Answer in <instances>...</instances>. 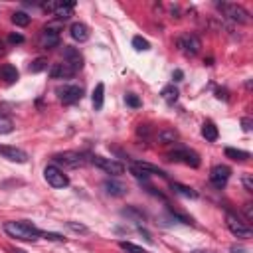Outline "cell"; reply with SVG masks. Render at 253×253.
<instances>
[{
  "mask_svg": "<svg viewBox=\"0 0 253 253\" xmlns=\"http://www.w3.org/2000/svg\"><path fill=\"white\" fill-rule=\"evenodd\" d=\"M241 125H243V130H245V132H249V130H251V119H243V121H241Z\"/></svg>",
  "mask_w": 253,
  "mask_h": 253,
  "instance_id": "obj_37",
  "label": "cell"
},
{
  "mask_svg": "<svg viewBox=\"0 0 253 253\" xmlns=\"http://www.w3.org/2000/svg\"><path fill=\"white\" fill-rule=\"evenodd\" d=\"M241 182H243V186H245L247 192H253V178H251V174H245L241 178Z\"/></svg>",
  "mask_w": 253,
  "mask_h": 253,
  "instance_id": "obj_34",
  "label": "cell"
},
{
  "mask_svg": "<svg viewBox=\"0 0 253 253\" xmlns=\"http://www.w3.org/2000/svg\"><path fill=\"white\" fill-rule=\"evenodd\" d=\"M192 253H206V251H192Z\"/></svg>",
  "mask_w": 253,
  "mask_h": 253,
  "instance_id": "obj_42",
  "label": "cell"
},
{
  "mask_svg": "<svg viewBox=\"0 0 253 253\" xmlns=\"http://www.w3.org/2000/svg\"><path fill=\"white\" fill-rule=\"evenodd\" d=\"M217 8L237 24H249V12L239 4H217Z\"/></svg>",
  "mask_w": 253,
  "mask_h": 253,
  "instance_id": "obj_4",
  "label": "cell"
},
{
  "mask_svg": "<svg viewBox=\"0 0 253 253\" xmlns=\"http://www.w3.org/2000/svg\"><path fill=\"white\" fill-rule=\"evenodd\" d=\"M12 253H26V251H24V249H14Z\"/></svg>",
  "mask_w": 253,
  "mask_h": 253,
  "instance_id": "obj_41",
  "label": "cell"
},
{
  "mask_svg": "<svg viewBox=\"0 0 253 253\" xmlns=\"http://www.w3.org/2000/svg\"><path fill=\"white\" fill-rule=\"evenodd\" d=\"M40 45L45 47V49H51V47L59 45V34H55V32L43 28V32H42V36H40Z\"/></svg>",
  "mask_w": 253,
  "mask_h": 253,
  "instance_id": "obj_16",
  "label": "cell"
},
{
  "mask_svg": "<svg viewBox=\"0 0 253 253\" xmlns=\"http://www.w3.org/2000/svg\"><path fill=\"white\" fill-rule=\"evenodd\" d=\"M73 6H75V2H57L51 14H53L59 22H63V20H67L69 16H73Z\"/></svg>",
  "mask_w": 253,
  "mask_h": 253,
  "instance_id": "obj_15",
  "label": "cell"
},
{
  "mask_svg": "<svg viewBox=\"0 0 253 253\" xmlns=\"http://www.w3.org/2000/svg\"><path fill=\"white\" fill-rule=\"evenodd\" d=\"M0 156H4V158L10 160V162H18V164L28 162V154H26L22 148H16V146L0 144Z\"/></svg>",
  "mask_w": 253,
  "mask_h": 253,
  "instance_id": "obj_12",
  "label": "cell"
},
{
  "mask_svg": "<svg viewBox=\"0 0 253 253\" xmlns=\"http://www.w3.org/2000/svg\"><path fill=\"white\" fill-rule=\"evenodd\" d=\"M168 158L174 160V162H182V164H186V166H192V168H198V166H200V156H198V152H194V150H190V148H178V150L170 152Z\"/></svg>",
  "mask_w": 253,
  "mask_h": 253,
  "instance_id": "obj_7",
  "label": "cell"
},
{
  "mask_svg": "<svg viewBox=\"0 0 253 253\" xmlns=\"http://www.w3.org/2000/svg\"><path fill=\"white\" fill-rule=\"evenodd\" d=\"M12 22H14L16 26H20V28H26V26L30 24V16H28L26 12H14V14H12Z\"/></svg>",
  "mask_w": 253,
  "mask_h": 253,
  "instance_id": "obj_26",
  "label": "cell"
},
{
  "mask_svg": "<svg viewBox=\"0 0 253 253\" xmlns=\"http://www.w3.org/2000/svg\"><path fill=\"white\" fill-rule=\"evenodd\" d=\"M0 75H2V79H4L6 83H14V81L18 79V71H16L14 65H2V67H0Z\"/></svg>",
  "mask_w": 253,
  "mask_h": 253,
  "instance_id": "obj_22",
  "label": "cell"
},
{
  "mask_svg": "<svg viewBox=\"0 0 253 253\" xmlns=\"http://www.w3.org/2000/svg\"><path fill=\"white\" fill-rule=\"evenodd\" d=\"M132 47L138 49V51H146V49H150V43H148L142 36H134V38H132Z\"/></svg>",
  "mask_w": 253,
  "mask_h": 253,
  "instance_id": "obj_30",
  "label": "cell"
},
{
  "mask_svg": "<svg viewBox=\"0 0 253 253\" xmlns=\"http://www.w3.org/2000/svg\"><path fill=\"white\" fill-rule=\"evenodd\" d=\"M57 95H59L63 105H73L83 97V89L77 85H65V87L57 89Z\"/></svg>",
  "mask_w": 253,
  "mask_h": 253,
  "instance_id": "obj_10",
  "label": "cell"
},
{
  "mask_svg": "<svg viewBox=\"0 0 253 253\" xmlns=\"http://www.w3.org/2000/svg\"><path fill=\"white\" fill-rule=\"evenodd\" d=\"M53 160L57 164H61L63 168H79V166H85L89 162L87 154L83 152H77V150H65V152H59L53 156Z\"/></svg>",
  "mask_w": 253,
  "mask_h": 253,
  "instance_id": "obj_2",
  "label": "cell"
},
{
  "mask_svg": "<svg viewBox=\"0 0 253 253\" xmlns=\"http://www.w3.org/2000/svg\"><path fill=\"white\" fill-rule=\"evenodd\" d=\"M225 225H227V229H229L235 237H239V239H249V237H251L249 225H245V223H243L235 213H231V211L225 213Z\"/></svg>",
  "mask_w": 253,
  "mask_h": 253,
  "instance_id": "obj_3",
  "label": "cell"
},
{
  "mask_svg": "<svg viewBox=\"0 0 253 253\" xmlns=\"http://www.w3.org/2000/svg\"><path fill=\"white\" fill-rule=\"evenodd\" d=\"M8 42H10V43H22V42H24V36H22V34H10V36H8Z\"/></svg>",
  "mask_w": 253,
  "mask_h": 253,
  "instance_id": "obj_36",
  "label": "cell"
},
{
  "mask_svg": "<svg viewBox=\"0 0 253 253\" xmlns=\"http://www.w3.org/2000/svg\"><path fill=\"white\" fill-rule=\"evenodd\" d=\"M178 47H180V51L182 53H186V55H196L198 51H200V47H202V42H200V38L198 36H194V34H186V36H182V38H178Z\"/></svg>",
  "mask_w": 253,
  "mask_h": 253,
  "instance_id": "obj_9",
  "label": "cell"
},
{
  "mask_svg": "<svg viewBox=\"0 0 253 253\" xmlns=\"http://www.w3.org/2000/svg\"><path fill=\"white\" fill-rule=\"evenodd\" d=\"M67 227L73 229V231H77V233H87V231H89L85 225H81V223H73V221H67Z\"/></svg>",
  "mask_w": 253,
  "mask_h": 253,
  "instance_id": "obj_33",
  "label": "cell"
},
{
  "mask_svg": "<svg viewBox=\"0 0 253 253\" xmlns=\"http://www.w3.org/2000/svg\"><path fill=\"white\" fill-rule=\"evenodd\" d=\"M225 156L231 160H247L249 152L247 150H237V148H225Z\"/></svg>",
  "mask_w": 253,
  "mask_h": 253,
  "instance_id": "obj_24",
  "label": "cell"
},
{
  "mask_svg": "<svg viewBox=\"0 0 253 253\" xmlns=\"http://www.w3.org/2000/svg\"><path fill=\"white\" fill-rule=\"evenodd\" d=\"M42 237H45V239H49V241H65L63 235H59V233H49V231H42Z\"/></svg>",
  "mask_w": 253,
  "mask_h": 253,
  "instance_id": "obj_32",
  "label": "cell"
},
{
  "mask_svg": "<svg viewBox=\"0 0 253 253\" xmlns=\"http://www.w3.org/2000/svg\"><path fill=\"white\" fill-rule=\"evenodd\" d=\"M43 69H47V59H43V57H38L30 63V73H40Z\"/></svg>",
  "mask_w": 253,
  "mask_h": 253,
  "instance_id": "obj_29",
  "label": "cell"
},
{
  "mask_svg": "<svg viewBox=\"0 0 253 253\" xmlns=\"http://www.w3.org/2000/svg\"><path fill=\"white\" fill-rule=\"evenodd\" d=\"M160 95H162V99H164L168 105H174V103L178 101V95H180V93H178V89H176L174 85H166V87L160 91Z\"/></svg>",
  "mask_w": 253,
  "mask_h": 253,
  "instance_id": "obj_20",
  "label": "cell"
},
{
  "mask_svg": "<svg viewBox=\"0 0 253 253\" xmlns=\"http://www.w3.org/2000/svg\"><path fill=\"white\" fill-rule=\"evenodd\" d=\"M2 53H4V42L0 40V55H2Z\"/></svg>",
  "mask_w": 253,
  "mask_h": 253,
  "instance_id": "obj_40",
  "label": "cell"
},
{
  "mask_svg": "<svg viewBox=\"0 0 253 253\" xmlns=\"http://www.w3.org/2000/svg\"><path fill=\"white\" fill-rule=\"evenodd\" d=\"M172 190H174L176 194L184 196V198H192V200H196V198H198V192H194L190 186H184V184H178V182H174V184H172Z\"/></svg>",
  "mask_w": 253,
  "mask_h": 253,
  "instance_id": "obj_23",
  "label": "cell"
},
{
  "mask_svg": "<svg viewBox=\"0 0 253 253\" xmlns=\"http://www.w3.org/2000/svg\"><path fill=\"white\" fill-rule=\"evenodd\" d=\"M125 103H126L128 107H132V109H138V107H140V99H138L134 93H126V95H125Z\"/></svg>",
  "mask_w": 253,
  "mask_h": 253,
  "instance_id": "obj_31",
  "label": "cell"
},
{
  "mask_svg": "<svg viewBox=\"0 0 253 253\" xmlns=\"http://www.w3.org/2000/svg\"><path fill=\"white\" fill-rule=\"evenodd\" d=\"M103 101H105V85L97 83L95 89H93V107H95V111H99L103 107Z\"/></svg>",
  "mask_w": 253,
  "mask_h": 253,
  "instance_id": "obj_19",
  "label": "cell"
},
{
  "mask_svg": "<svg viewBox=\"0 0 253 253\" xmlns=\"http://www.w3.org/2000/svg\"><path fill=\"white\" fill-rule=\"evenodd\" d=\"M69 34H71V38H73L75 42H87V40H89V30H87V26L81 24V22H73L71 28H69Z\"/></svg>",
  "mask_w": 253,
  "mask_h": 253,
  "instance_id": "obj_17",
  "label": "cell"
},
{
  "mask_svg": "<svg viewBox=\"0 0 253 253\" xmlns=\"http://www.w3.org/2000/svg\"><path fill=\"white\" fill-rule=\"evenodd\" d=\"M182 77H184V73H182L180 69H176V71L172 73V79H174V81H182Z\"/></svg>",
  "mask_w": 253,
  "mask_h": 253,
  "instance_id": "obj_38",
  "label": "cell"
},
{
  "mask_svg": "<svg viewBox=\"0 0 253 253\" xmlns=\"http://www.w3.org/2000/svg\"><path fill=\"white\" fill-rule=\"evenodd\" d=\"M176 138H178V132H176V130H172V128H168V130H162V132H158V140H160L162 144L174 142Z\"/></svg>",
  "mask_w": 253,
  "mask_h": 253,
  "instance_id": "obj_27",
  "label": "cell"
},
{
  "mask_svg": "<svg viewBox=\"0 0 253 253\" xmlns=\"http://www.w3.org/2000/svg\"><path fill=\"white\" fill-rule=\"evenodd\" d=\"M4 231L14 237V239H20V241H36L42 237V231L32 225L30 221L26 219H20V221H6L4 223Z\"/></svg>",
  "mask_w": 253,
  "mask_h": 253,
  "instance_id": "obj_1",
  "label": "cell"
},
{
  "mask_svg": "<svg viewBox=\"0 0 253 253\" xmlns=\"http://www.w3.org/2000/svg\"><path fill=\"white\" fill-rule=\"evenodd\" d=\"M12 128H14L12 119L8 115L0 113V134H8V132H12Z\"/></svg>",
  "mask_w": 253,
  "mask_h": 253,
  "instance_id": "obj_25",
  "label": "cell"
},
{
  "mask_svg": "<svg viewBox=\"0 0 253 253\" xmlns=\"http://www.w3.org/2000/svg\"><path fill=\"white\" fill-rule=\"evenodd\" d=\"M229 176H231V170H229L227 166H223V164H217V166H213V168L210 170V182H211L215 188H223V186L227 184Z\"/></svg>",
  "mask_w": 253,
  "mask_h": 253,
  "instance_id": "obj_11",
  "label": "cell"
},
{
  "mask_svg": "<svg viewBox=\"0 0 253 253\" xmlns=\"http://www.w3.org/2000/svg\"><path fill=\"white\" fill-rule=\"evenodd\" d=\"M63 61H65L69 67H73L75 71H79V69L83 67V55L79 53L77 47H71V45H65V47H63Z\"/></svg>",
  "mask_w": 253,
  "mask_h": 253,
  "instance_id": "obj_13",
  "label": "cell"
},
{
  "mask_svg": "<svg viewBox=\"0 0 253 253\" xmlns=\"http://www.w3.org/2000/svg\"><path fill=\"white\" fill-rule=\"evenodd\" d=\"M231 253H245V249L243 247H239V249L237 247H231Z\"/></svg>",
  "mask_w": 253,
  "mask_h": 253,
  "instance_id": "obj_39",
  "label": "cell"
},
{
  "mask_svg": "<svg viewBox=\"0 0 253 253\" xmlns=\"http://www.w3.org/2000/svg\"><path fill=\"white\" fill-rule=\"evenodd\" d=\"M77 71L73 69V67H69L65 61H61V63H53V67L49 69V77H53V79H69V77H73Z\"/></svg>",
  "mask_w": 253,
  "mask_h": 253,
  "instance_id": "obj_14",
  "label": "cell"
},
{
  "mask_svg": "<svg viewBox=\"0 0 253 253\" xmlns=\"http://www.w3.org/2000/svg\"><path fill=\"white\" fill-rule=\"evenodd\" d=\"M105 188H107V194H111V196H125L126 194V186L117 182V180H107Z\"/></svg>",
  "mask_w": 253,
  "mask_h": 253,
  "instance_id": "obj_18",
  "label": "cell"
},
{
  "mask_svg": "<svg viewBox=\"0 0 253 253\" xmlns=\"http://www.w3.org/2000/svg\"><path fill=\"white\" fill-rule=\"evenodd\" d=\"M43 178H45L47 184L53 186V188H65V186H69V178L63 174L61 168H57V166H53V164H51V166H45Z\"/></svg>",
  "mask_w": 253,
  "mask_h": 253,
  "instance_id": "obj_8",
  "label": "cell"
},
{
  "mask_svg": "<svg viewBox=\"0 0 253 253\" xmlns=\"http://www.w3.org/2000/svg\"><path fill=\"white\" fill-rule=\"evenodd\" d=\"M130 172H132L138 180H148L150 176H166L164 170H160L158 166L148 164V162H132V164H130Z\"/></svg>",
  "mask_w": 253,
  "mask_h": 253,
  "instance_id": "obj_6",
  "label": "cell"
},
{
  "mask_svg": "<svg viewBox=\"0 0 253 253\" xmlns=\"http://www.w3.org/2000/svg\"><path fill=\"white\" fill-rule=\"evenodd\" d=\"M202 136L206 138V140H210V142H213V140H217V128H215V125L213 123H204L202 125Z\"/></svg>",
  "mask_w": 253,
  "mask_h": 253,
  "instance_id": "obj_21",
  "label": "cell"
},
{
  "mask_svg": "<svg viewBox=\"0 0 253 253\" xmlns=\"http://www.w3.org/2000/svg\"><path fill=\"white\" fill-rule=\"evenodd\" d=\"M119 247H121L125 253H148V251H144L142 247H138V245H134V243H130V241H119Z\"/></svg>",
  "mask_w": 253,
  "mask_h": 253,
  "instance_id": "obj_28",
  "label": "cell"
},
{
  "mask_svg": "<svg viewBox=\"0 0 253 253\" xmlns=\"http://www.w3.org/2000/svg\"><path fill=\"white\" fill-rule=\"evenodd\" d=\"M243 213H245V219H247V221L253 219V204H251V202H247V204L243 206Z\"/></svg>",
  "mask_w": 253,
  "mask_h": 253,
  "instance_id": "obj_35",
  "label": "cell"
},
{
  "mask_svg": "<svg viewBox=\"0 0 253 253\" xmlns=\"http://www.w3.org/2000/svg\"><path fill=\"white\" fill-rule=\"evenodd\" d=\"M91 162H93L97 168H101L103 172L111 174V176H121V174H125V164H121V162H117V160H113V158L91 156Z\"/></svg>",
  "mask_w": 253,
  "mask_h": 253,
  "instance_id": "obj_5",
  "label": "cell"
}]
</instances>
